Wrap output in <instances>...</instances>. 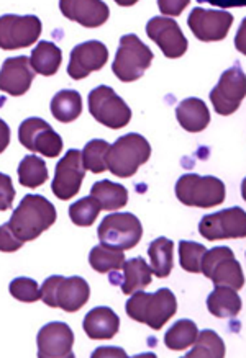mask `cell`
Returning a JSON list of instances; mask_svg holds the SVG:
<instances>
[{
    "mask_svg": "<svg viewBox=\"0 0 246 358\" xmlns=\"http://www.w3.org/2000/svg\"><path fill=\"white\" fill-rule=\"evenodd\" d=\"M199 336V329L197 324L191 319H181L176 324H172L170 331L164 336V345L170 350H187L192 343L196 342Z\"/></svg>",
    "mask_w": 246,
    "mask_h": 358,
    "instance_id": "obj_29",
    "label": "cell"
},
{
    "mask_svg": "<svg viewBox=\"0 0 246 358\" xmlns=\"http://www.w3.org/2000/svg\"><path fill=\"white\" fill-rule=\"evenodd\" d=\"M153 275L158 278L170 277L175 267V243L168 237H158L148 248Z\"/></svg>",
    "mask_w": 246,
    "mask_h": 358,
    "instance_id": "obj_26",
    "label": "cell"
},
{
    "mask_svg": "<svg viewBox=\"0 0 246 358\" xmlns=\"http://www.w3.org/2000/svg\"><path fill=\"white\" fill-rule=\"evenodd\" d=\"M36 343L38 358H74V332L64 322H50L43 326L38 332Z\"/></svg>",
    "mask_w": 246,
    "mask_h": 358,
    "instance_id": "obj_18",
    "label": "cell"
},
{
    "mask_svg": "<svg viewBox=\"0 0 246 358\" xmlns=\"http://www.w3.org/2000/svg\"><path fill=\"white\" fill-rule=\"evenodd\" d=\"M194 348L186 353L187 358H224L225 357V343L219 334L205 329L199 332L196 342L192 343Z\"/></svg>",
    "mask_w": 246,
    "mask_h": 358,
    "instance_id": "obj_32",
    "label": "cell"
},
{
    "mask_svg": "<svg viewBox=\"0 0 246 358\" xmlns=\"http://www.w3.org/2000/svg\"><path fill=\"white\" fill-rule=\"evenodd\" d=\"M158 6L164 15L177 17L182 12V8L189 6V0H182V2H163L161 0V2H158Z\"/></svg>",
    "mask_w": 246,
    "mask_h": 358,
    "instance_id": "obj_39",
    "label": "cell"
},
{
    "mask_svg": "<svg viewBox=\"0 0 246 358\" xmlns=\"http://www.w3.org/2000/svg\"><path fill=\"white\" fill-rule=\"evenodd\" d=\"M200 272L214 282L215 287H230L238 292L245 287L243 268L235 259L230 248H214L207 250L202 259Z\"/></svg>",
    "mask_w": 246,
    "mask_h": 358,
    "instance_id": "obj_8",
    "label": "cell"
},
{
    "mask_svg": "<svg viewBox=\"0 0 246 358\" xmlns=\"http://www.w3.org/2000/svg\"><path fill=\"white\" fill-rule=\"evenodd\" d=\"M51 113L57 122L71 123L82 113V99L76 90H60L51 100Z\"/></svg>",
    "mask_w": 246,
    "mask_h": 358,
    "instance_id": "obj_28",
    "label": "cell"
},
{
    "mask_svg": "<svg viewBox=\"0 0 246 358\" xmlns=\"http://www.w3.org/2000/svg\"><path fill=\"white\" fill-rule=\"evenodd\" d=\"M41 20L36 15L0 17V50H23L40 40Z\"/></svg>",
    "mask_w": 246,
    "mask_h": 358,
    "instance_id": "obj_10",
    "label": "cell"
},
{
    "mask_svg": "<svg viewBox=\"0 0 246 358\" xmlns=\"http://www.w3.org/2000/svg\"><path fill=\"white\" fill-rule=\"evenodd\" d=\"M90 196L99 201V205L105 211H115L127 206L128 190L120 183L110 180H99L90 188Z\"/></svg>",
    "mask_w": 246,
    "mask_h": 358,
    "instance_id": "obj_27",
    "label": "cell"
},
{
    "mask_svg": "<svg viewBox=\"0 0 246 358\" xmlns=\"http://www.w3.org/2000/svg\"><path fill=\"white\" fill-rule=\"evenodd\" d=\"M241 306V298L236 289L230 287H215L214 292L207 296V309L215 317L230 319L238 316Z\"/></svg>",
    "mask_w": 246,
    "mask_h": 358,
    "instance_id": "obj_24",
    "label": "cell"
},
{
    "mask_svg": "<svg viewBox=\"0 0 246 358\" xmlns=\"http://www.w3.org/2000/svg\"><path fill=\"white\" fill-rule=\"evenodd\" d=\"M153 59V51L137 35H123L112 62V71L118 80L135 82L151 66Z\"/></svg>",
    "mask_w": 246,
    "mask_h": 358,
    "instance_id": "obj_6",
    "label": "cell"
},
{
    "mask_svg": "<svg viewBox=\"0 0 246 358\" xmlns=\"http://www.w3.org/2000/svg\"><path fill=\"white\" fill-rule=\"evenodd\" d=\"M61 13L84 28H99L109 20L110 10L102 0H61Z\"/></svg>",
    "mask_w": 246,
    "mask_h": 358,
    "instance_id": "obj_20",
    "label": "cell"
},
{
    "mask_svg": "<svg viewBox=\"0 0 246 358\" xmlns=\"http://www.w3.org/2000/svg\"><path fill=\"white\" fill-rule=\"evenodd\" d=\"M93 357L94 358H97V357H122V358H127L128 355L123 352V348H118V347H100V348H97V350L93 353Z\"/></svg>",
    "mask_w": 246,
    "mask_h": 358,
    "instance_id": "obj_40",
    "label": "cell"
},
{
    "mask_svg": "<svg viewBox=\"0 0 246 358\" xmlns=\"http://www.w3.org/2000/svg\"><path fill=\"white\" fill-rule=\"evenodd\" d=\"M20 239H17V236L13 234V231L8 227V224L0 226V252H17L18 249H22Z\"/></svg>",
    "mask_w": 246,
    "mask_h": 358,
    "instance_id": "obj_38",
    "label": "cell"
},
{
    "mask_svg": "<svg viewBox=\"0 0 246 358\" xmlns=\"http://www.w3.org/2000/svg\"><path fill=\"white\" fill-rule=\"evenodd\" d=\"M151 157V146L146 138L138 133H130L118 138L112 146L109 148L107 171L120 178L133 177L138 169L146 164Z\"/></svg>",
    "mask_w": 246,
    "mask_h": 358,
    "instance_id": "obj_3",
    "label": "cell"
},
{
    "mask_svg": "<svg viewBox=\"0 0 246 358\" xmlns=\"http://www.w3.org/2000/svg\"><path fill=\"white\" fill-rule=\"evenodd\" d=\"M90 287L82 277L64 278L53 275L43 282L41 301L50 308H61L66 313L79 311L89 301Z\"/></svg>",
    "mask_w": 246,
    "mask_h": 358,
    "instance_id": "obj_4",
    "label": "cell"
},
{
    "mask_svg": "<svg viewBox=\"0 0 246 358\" xmlns=\"http://www.w3.org/2000/svg\"><path fill=\"white\" fill-rule=\"evenodd\" d=\"M89 111L95 122L105 128L120 129L125 128L132 120V110L125 103L122 96L115 94L112 87L99 85L89 94Z\"/></svg>",
    "mask_w": 246,
    "mask_h": 358,
    "instance_id": "obj_9",
    "label": "cell"
},
{
    "mask_svg": "<svg viewBox=\"0 0 246 358\" xmlns=\"http://www.w3.org/2000/svg\"><path fill=\"white\" fill-rule=\"evenodd\" d=\"M246 94L245 72L240 64L231 66L220 76L219 84L210 90L214 110L221 116L233 115L240 108Z\"/></svg>",
    "mask_w": 246,
    "mask_h": 358,
    "instance_id": "obj_12",
    "label": "cell"
},
{
    "mask_svg": "<svg viewBox=\"0 0 246 358\" xmlns=\"http://www.w3.org/2000/svg\"><path fill=\"white\" fill-rule=\"evenodd\" d=\"M125 311L133 321L146 324L154 331H159L176 314L177 301L175 293L168 288H159L156 293L139 289L125 304Z\"/></svg>",
    "mask_w": 246,
    "mask_h": 358,
    "instance_id": "obj_2",
    "label": "cell"
},
{
    "mask_svg": "<svg viewBox=\"0 0 246 358\" xmlns=\"http://www.w3.org/2000/svg\"><path fill=\"white\" fill-rule=\"evenodd\" d=\"M109 61V50L102 41L93 40L77 45L71 51L67 76L72 80H81L88 77L90 72L100 71Z\"/></svg>",
    "mask_w": 246,
    "mask_h": 358,
    "instance_id": "obj_17",
    "label": "cell"
},
{
    "mask_svg": "<svg viewBox=\"0 0 246 358\" xmlns=\"http://www.w3.org/2000/svg\"><path fill=\"white\" fill-rule=\"evenodd\" d=\"M233 15L226 10H207V8L196 7L187 18V25L194 33L197 40L210 43L221 41L228 35Z\"/></svg>",
    "mask_w": 246,
    "mask_h": 358,
    "instance_id": "obj_15",
    "label": "cell"
},
{
    "mask_svg": "<svg viewBox=\"0 0 246 358\" xmlns=\"http://www.w3.org/2000/svg\"><path fill=\"white\" fill-rule=\"evenodd\" d=\"M8 292L15 299L22 303H36L41 299V289L33 278L18 277L13 278L8 285Z\"/></svg>",
    "mask_w": 246,
    "mask_h": 358,
    "instance_id": "obj_36",
    "label": "cell"
},
{
    "mask_svg": "<svg viewBox=\"0 0 246 358\" xmlns=\"http://www.w3.org/2000/svg\"><path fill=\"white\" fill-rule=\"evenodd\" d=\"M17 173L18 180L27 188H38L48 180L46 164L35 154H30V156L22 159V162L18 164Z\"/></svg>",
    "mask_w": 246,
    "mask_h": 358,
    "instance_id": "obj_31",
    "label": "cell"
},
{
    "mask_svg": "<svg viewBox=\"0 0 246 358\" xmlns=\"http://www.w3.org/2000/svg\"><path fill=\"white\" fill-rule=\"evenodd\" d=\"M102 211L99 201L94 196H84L79 201L72 203L69 206V217L76 226L81 227H89L94 224V221L97 220L99 213Z\"/></svg>",
    "mask_w": 246,
    "mask_h": 358,
    "instance_id": "obj_34",
    "label": "cell"
},
{
    "mask_svg": "<svg viewBox=\"0 0 246 358\" xmlns=\"http://www.w3.org/2000/svg\"><path fill=\"white\" fill-rule=\"evenodd\" d=\"M176 196L186 206L212 208L225 201L226 188L225 183L217 177L186 173L176 182Z\"/></svg>",
    "mask_w": 246,
    "mask_h": 358,
    "instance_id": "obj_5",
    "label": "cell"
},
{
    "mask_svg": "<svg viewBox=\"0 0 246 358\" xmlns=\"http://www.w3.org/2000/svg\"><path fill=\"white\" fill-rule=\"evenodd\" d=\"M199 232L207 241L241 239L246 236V213L241 206L205 215L199 222Z\"/></svg>",
    "mask_w": 246,
    "mask_h": 358,
    "instance_id": "obj_11",
    "label": "cell"
},
{
    "mask_svg": "<svg viewBox=\"0 0 246 358\" xmlns=\"http://www.w3.org/2000/svg\"><path fill=\"white\" fill-rule=\"evenodd\" d=\"M122 268V278H118V282H115V285L122 287L123 294H133L135 292H139V289H144L148 285H151L153 270L144 259H130L127 262H123Z\"/></svg>",
    "mask_w": 246,
    "mask_h": 358,
    "instance_id": "obj_23",
    "label": "cell"
},
{
    "mask_svg": "<svg viewBox=\"0 0 246 358\" xmlns=\"http://www.w3.org/2000/svg\"><path fill=\"white\" fill-rule=\"evenodd\" d=\"M146 35L163 51V55L170 59H177L184 56L189 46V41L182 33L176 20L166 17H153L146 23Z\"/></svg>",
    "mask_w": 246,
    "mask_h": 358,
    "instance_id": "obj_16",
    "label": "cell"
},
{
    "mask_svg": "<svg viewBox=\"0 0 246 358\" xmlns=\"http://www.w3.org/2000/svg\"><path fill=\"white\" fill-rule=\"evenodd\" d=\"M18 141L28 151L51 159L62 152V138L43 118H27L22 122L18 128Z\"/></svg>",
    "mask_w": 246,
    "mask_h": 358,
    "instance_id": "obj_13",
    "label": "cell"
},
{
    "mask_svg": "<svg viewBox=\"0 0 246 358\" xmlns=\"http://www.w3.org/2000/svg\"><path fill=\"white\" fill-rule=\"evenodd\" d=\"M207 252L205 245L192 241H181L179 243V264L189 273H199L202 259Z\"/></svg>",
    "mask_w": 246,
    "mask_h": 358,
    "instance_id": "obj_35",
    "label": "cell"
},
{
    "mask_svg": "<svg viewBox=\"0 0 246 358\" xmlns=\"http://www.w3.org/2000/svg\"><path fill=\"white\" fill-rule=\"evenodd\" d=\"M125 262L123 250L109 248V245H95L89 254V264L95 272L99 273H110L117 272L122 268Z\"/></svg>",
    "mask_w": 246,
    "mask_h": 358,
    "instance_id": "obj_30",
    "label": "cell"
},
{
    "mask_svg": "<svg viewBox=\"0 0 246 358\" xmlns=\"http://www.w3.org/2000/svg\"><path fill=\"white\" fill-rule=\"evenodd\" d=\"M33 79L35 71L30 66V57H8L0 69V90L12 96H22L30 90Z\"/></svg>",
    "mask_w": 246,
    "mask_h": 358,
    "instance_id": "obj_19",
    "label": "cell"
},
{
    "mask_svg": "<svg viewBox=\"0 0 246 358\" xmlns=\"http://www.w3.org/2000/svg\"><path fill=\"white\" fill-rule=\"evenodd\" d=\"M56 208L48 198L28 193L20 205L13 210V215L7 224L17 236V239L28 243L50 229L56 222Z\"/></svg>",
    "mask_w": 246,
    "mask_h": 358,
    "instance_id": "obj_1",
    "label": "cell"
},
{
    "mask_svg": "<svg viewBox=\"0 0 246 358\" xmlns=\"http://www.w3.org/2000/svg\"><path fill=\"white\" fill-rule=\"evenodd\" d=\"M177 122L186 131L189 133H200L209 127L210 123V111L205 101L200 99H186L182 100L176 108Z\"/></svg>",
    "mask_w": 246,
    "mask_h": 358,
    "instance_id": "obj_22",
    "label": "cell"
},
{
    "mask_svg": "<svg viewBox=\"0 0 246 358\" xmlns=\"http://www.w3.org/2000/svg\"><path fill=\"white\" fill-rule=\"evenodd\" d=\"M62 62V52L55 43L40 41L35 50L32 51L30 66L40 76H55L60 71Z\"/></svg>",
    "mask_w": 246,
    "mask_h": 358,
    "instance_id": "obj_25",
    "label": "cell"
},
{
    "mask_svg": "<svg viewBox=\"0 0 246 358\" xmlns=\"http://www.w3.org/2000/svg\"><path fill=\"white\" fill-rule=\"evenodd\" d=\"M82 329L94 341L114 338L118 334L120 319L114 309L99 306L86 314L84 321H82Z\"/></svg>",
    "mask_w": 246,
    "mask_h": 358,
    "instance_id": "obj_21",
    "label": "cell"
},
{
    "mask_svg": "<svg viewBox=\"0 0 246 358\" xmlns=\"http://www.w3.org/2000/svg\"><path fill=\"white\" fill-rule=\"evenodd\" d=\"M84 177L86 169L82 166L81 151L69 149L66 152V156L56 164L51 190L60 200H71L72 196H76L79 193Z\"/></svg>",
    "mask_w": 246,
    "mask_h": 358,
    "instance_id": "obj_14",
    "label": "cell"
},
{
    "mask_svg": "<svg viewBox=\"0 0 246 358\" xmlns=\"http://www.w3.org/2000/svg\"><path fill=\"white\" fill-rule=\"evenodd\" d=\"M11 144V128L8 124L0 118V154H2Z\"/></svg>",
    "mask_w": 246,
    "mask_h": 358,
    "instance_id": "obj_41",
    "label": "cell"
},
{
    "mask_svg": "<svg viewBox=\"0 0 246 358\" xmlns=\"http://www.w3.org/2000/svg\"><path fill=\"white\" fill-rule=\"evenodd\" d=\"M15 188H13L12 178L0 172V211L11 210L15 198Z\"/></svg>",
    "mask_w": 246,
    "mask_h": 358,
    "instance_id": "obj_37",
    "label": "cell"
},
{
    "mask_svg": "<svg viewBox=\"0 0 246 358\" xmlns=\"http://www.w3.org/2000/svg\"><path fill=\"white\" fill-rule=\"evenodd\" d=\"M97 236L100 244L118 250L137 248L143 236V226L132 213H114L100 222Z\"/></svg>",
    "mask_w": 246,
    "mask_h": 358,
    "instance_id": "obj_7",
    "label": "cell"
},
{
    "mask_svg": "<svg viewBox=\"0 0 246 358\" xmlns=\"http://www.w3.org/2000/svg\"><path fill=\"white\" fill-rule=\"evenodd\" d=\"M110 144L104 139H93L86 144L84 149H82V166H84L86 171H90L93 173H102L107 171V164H105V159H107Z\"/></svg>",
    "mask_w": 246,
    "mask_h": 358,
    "instance_id": "obj_33",
    "label": "cell"
}]
</instances>
